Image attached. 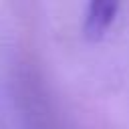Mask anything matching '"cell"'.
Instances as JSON below:
<instances>
[{
	"mask_svg": "<svg viewBox=\"0 0 129 129\" xmlns=\"http://www.w3.org/2000/svg\"><path fill=\"white\" fill-rule=\"evenodd\" d=\"M117 10H119V4L115 2H91L85 14V24H83L85 36L91 40H99L113 24Z\"/></svg>",
	"mask_w": 129,
	"mask_h": 129,
	"instance_id": "1",
	"label": "cell"
}]
</instances>
